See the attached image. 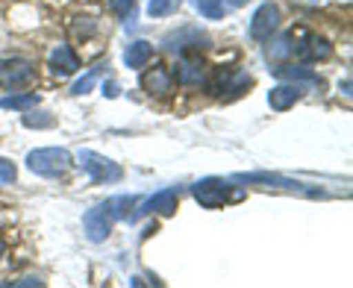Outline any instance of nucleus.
Segmentation results:
<instances>
[{"instance_id": "obj_3", "label": "nucleus", "mask_w": 353, "mask_h": 288, "mask_svg": "<svg viewBox=\"0 0 353 288\" xmlns=\"http://www.w3.org/2000/svg\"><path fill=\"white\" fill-rule=\"evenodd\" d=\"M192 194H194V200L201 203L203 209H218V206H224L230 200H239V197H241V192H233V185L224 183V180H218V176L197 180L192 185Z\"/></svg>"}, {"instance_id": "obj_2", "label": "nucleus", "mask_w": 353, "mask_h": 288, "mask_svg": "<svg viewBox=\"0 0 353 288\" xmlns=\"http://www.w3.org/2000/svg\"><path fill=\"white\" fill-rule=\"evenodd\" d=\"M27 168L39 176H59L71 168V153L65 147H39L27 156Z\"/></svg>"}, {"instance_id": "obj_6", "label": "nucleus", "mask_w": 353, "mask_h": 288, "mask_svg": "<svg viewBox=\"0 0 353 288\" xmlns=\"http://www.w3.org/2000/svg\"><path fill=\"white\" fill-rule=\"evenodd\" d=\"M280 27V9L277 3H262L256 12H253V21H250V39L253 41H265V39H271V32Z\"/></svg>"}, {"instance_id": "obj_5", "label": "nucleus", "mask_w": 353, "mask_h": 288, "mask_svg": "<svg viewBox=\"0 0 353 288\" xmlns=\"http://www.w3.org/2000/svg\"><path fill=\"white\" fill-rule=\"evenodd\" d=\"M36 80V65L30 59H0V85L3 88H21V85H30Z\"/></svg>"}, {"instance_id": "obj_4", "label": "nucleus", "mask_w": 353, "mask_h": 288, "mask_svg": "<svg viewBox=\"0 0 353 288\" xmlns=\"http://www.w3.org/2000/svg\"><path fill=\"white\" fill-rule=\"evenodd\" d=\"M77 162H80V168L88 174V180L92 183H118L121 176H124V171H121V165L101 156V153L94 150H80V156H77Z\"/></svg>"}, {"instance_id": "obj_26", "label": "nucleus", "mask_w": 353, "mask_h": 288, "mask_svg": "<svg viewBox=\"0 0 353 288\" xmlns=\"http://www.w3.org/2000/svg\"><path fill=\"white\" fill-rule=\"evenodd\" d=\"M103 94L106 97H118V83H112V80L103 83Z\"/></svg>"}, {"instance_id": "obj_20", "label": "nucleus", "mask_w": 353, "mask_h": 288, "mask_svg": "<svg viewBox=\"0 0 353 288\" xmlns=\"http://www.w3.org/2000/svg\"><path fill=\"white\" fill-rule=\"evenodd\" d=\"M176 9V0H150L148 3V15L150 18H162V15H168Z\"/></svg>"}, {"instance_id": "obj_1", "label": "nucleus", "mask_w": 353, "mask_h": 288, "mask_svg": "<svg viewBox=\"0 0 353 288\" xmlns=\"http://www.w3.org/2000/svg\"><path fill=\"white\" fill-rule=\"evenodd\" d=\"M118 218H124V215H121V200H118V197H115V200H106V203L92 206V209H88V212L83 215L85 238H88V241H94V245L106 241Z\"/></svg>"}, {"instance_id": "obj_19", "label": "nucleus", "mask_w": 353, "mask_h": 288, "mask_svg": "<svg viewBox=\"0 0 353 288\" xmlns=\"http://www.w3.org/2000/svg\"><path fill=\"white\" fill-rule=\"evenodd\" d=\"M333 56V48H330L327 39H318V36H309V48H306V62H315V59H330Z\"/></svg>"}, {"instance_id": "obj_29", "label": "nucleus", "mask_w": 353, "mask_h": 288, "mask_svg": "<svg viewBox=\"0 0 353 288\" xmlns=\"http://www.w3.org/2000/svg\"><path fill=\"white\" fill-rule=\"evenodd\" d=\"M241 3H245V0H233V6H241Z\"/></svg>"}, {"instance_id": "obj_17", "label": "nucleus", "mask_w": 353, "mask_h": 288, "mask_svg": "<svg viewBox=\"0 0 353 288\" xmlns=\"http://www.w3.org/2000/svg\"><path fill=\"white\" fill-rule=\"evenodd\" d=\"M194 6H197V12H201L203 18H209V21H218V18H224L230 12V6L224 3V0H194Z\"/></svg>"}, {"instance_id": "obj_7", "label": "nucleus", "mask_w": 353, "mask_h": 288, "mask_svg": "<svg viewBox=\"0 0 353 288\" xmlns=\"http://www.w3.org/2000/svg\"><path fill=\"white\" fill-rule=\"evenodd\" d=\"M176 206H180V192L176 188H162V192H157L150 197V200L139 209V215H145V212H153V215H162V218H168L176 212Z\"/></svg>"}, {"instance_id": "obj_9", "label": "nucleus", "mask_w": 353, "mask_h": 288, "mask_svg": "<svg viewBox=\"0 0 353 288\" xmlns=\"http://www.w3.org/2000/svg\"><path fill=\"white\" fill-rule=\"evenodd\" d=\"M239 180H245V183H265V185H274V188H285V192H303V194H321V192H315V188H303L301 183H294V180H285V176H277V174H241Z\"/></svg>"}, {"instance_id": "obj_25", "label": "nucleus", "mask_w": 353, "mask_h": 288, "mask_svg": "<svg viewBox=\"0 0 353 288\" xmlns=\"http://www.w3.org/2000/svg\"><path fill=\"white\" fill-rule=\"evenodd\" d=\"M74 32H77V36H92V32H94V21L92 18H77Z\"/></svg>"}, {"instance_id": "obj_13", "label": "nucleus", "mask_w": 353, "mask_h": 288, "mask_svg": "<svg viewBox=\"0 0 353 288\" xmlns=\"http://www.w3.org/2000/svg\"><path fill=\"white\" fill-rule=\"evenodd\" d=\"M274 76H280L285 83H315L318 76L312 68H306V65H277V68H271Z\"/></svg>"}, {"instance_id": "obj_8", "label": "nucleus", "mask_w": 353, "mask_h": 288, "mask_svg": "<svg viewBox=\"0 0 353 288\" xmlns=\"http://www.w3.org/2000/svg\"><path fill=\"white\" fill-rule=\"evenodd\" d=\"M141 88H145L148 94H159V97H165V94H171L174 92V76L162 68V65H157L153 71H148L145 76H141Z\"/></svg>"}, {"instance_id": "obj_22", "label": "nucleus", "mask_w": 353, "mask_h": 288, "mask_svg": "<svg viewBox=\"0 0 353 288\" xmlns=\"http://www.w3.org/2000/svg\"><path fill=\"white\" fill-rule=\"evenodd\" d=\"M15 176H18V171H15V165H12V162H9V159H0V188L12 185V183H15Z\"/></svg>"}, {"instance_id": "obj_21", "label": "nucleus", "mask_w": 353, "mask_h": 288, "mask_svg": "<svg viewBox=\"0 0 353 288\" xmlns=\"http://www.w3.org/2000/svg\"><path fill=\"white\" fill-rule=\"evenodd\" d=\"M24 127H53V118H48V112H30L27 109V115H24Z\"/></svg>"}, {"instance_id": "obj_27", "label": "nucleus", "mask_w": 353, "mask_h": 288, "mask_svg": "<svg viewBox=\"0 0 353 288\" xmlns=\"http://www.w3.org/2000/svg\"><path fill=\"white\" fill-rule=\"evenodd\" d=\"M15 288L18 285H41V280H36V276H24V280H18V282H12Z\"/></svg>"}, {"instance_id": "obj_28", "label": "nucleus", "mask_w": 353, "mask_h": 288, "mask_svg": "<svg viewBox=\"0 0 353 288\" xmlns=\"http://www.w3.org/2000/svg\"><path fill=\"white\" fill-rule=\"evenodd\" d=\"M3 253H6V245H3V241H0V259H3Z\"/></svg>"}, {"instance_id": "obj_10", "label": "nucleus", "mask_w": 353, "mask_h": 288, "mask_svg": "<svg viewBox=\"0 0 353 288\" xmlns=\"http://www.w3.org/2000/svg\"><path fill=\"white\" fill-rule=\"evenodd\" d=\"M176 80H180V85H201V83H206V65L197 56H189V53H185V59L180 62V68H176Z\"/></svg>"}, {"instance_id": "obj_14", "label": "nucleus", "mask_w": 353, "mask_h": 288, "mask_svg": "<svg viewBox=\"0 0 353 288\" xmlns=\"http://www.w3.org/2000/svg\"><path fill=\"white\" fill-rule=\"evenodd\" d=\"M153 56V44L150 41H132L130 48L124 50V62H127V68H141V65H148Z\"/></svg>"}, {"instance_id": "obj_11", "label": "nucleus", "mask_w": 353, "mask_h": 288, "mask_svg": "<svg viewBox=\"0 0 353 288\" xmlns=\"http://www.w3.org/2000/svg\"><path fill=\"white\" fill-rule=\"evenodd\" d=\"M77 68H80V59H77V53L68 48V44H59V48L50 53V71L57 76H68Z\"/></svg>"}, {"instance_id": "obj_15", "label": "nucleus", "mask_w": 353, "mask_h": 288, "mask_svg": "<svg viewBox=\"0 0 353 288\" xmlns=\"http://www.w3.org/2000/svg\"><path fill=\"white\" fill-rule=\"evenodd\" d=\"M41 97L36 92H24V94H9V97H0V109H15V112H27V109L39 106Z\"/></svg>"}, {"instance_id": "obj_18", "label": "nucleus", "mask_w": 353, "mask_h": 288, "mask_svg": "<svg viewBox=\"0 0 353 288\" xmlns=\"http://www.w3.org/2000/svg\"><path fill=\"white\" fill-rule=\"evenodd\" d=\"M106 68H109V65H103V62H97L94 68H88V74H85V76H80V80L74 83L71 94H88V92H92V85L97 83V76H101Z\"/></svg>"}, {"instance_id": "obj_24", "label": "nucleus", "mask_w": 353, "mask_h": 288, "mask_svg": "<svg viewBox=\"0 0 353 288\" xmlns=\"http://www.w3.org/2000/svg\"><path fill=\"white\" fill-rule=\"evenodd\" d=\"M109 6L118 18H132V12H136V0H112Z\"/></svg>"}, {"instance_id": "obj_16", "label": "nucleus", "mask_w": 353, "mask_h": 288, "mask_svg": "<svg viewBox=\"0 0 353 288\" xmlns=\"http://www.w3.org/2000/svg\"><path fill=\"white\" fill-rule=\"evenodd\" d=\"M250 83H253V76L248 74V71H230L227 74V80H224V85H221V94H241V92H248L250 88Z\"/></svg>"}, {"instance_id": "obj_12", "label": "nucleus", "mask_w": 353, "mask_h": 288, "mask_svg": "<svg viewBox=\"0 0 353 288\" xmlns=\"http://www.w3.org/2000/svg\"><path fill=\"white\" fill-rule=\"evenodd\" d=\"M297 101H301V85H294V83H283L268 92V103H271V109H277V112H285V109L294 106Z\"/></svg>"}, {"instance_id": "obj_23", "label": "nucleus", "mask_w": 353, "mask_h": 288, "mask_svg": "<svg viewBox=\"0 0 353 288\" xmlns=\"http://www.w3.org/2000/svg\"><path fill=\"white\" fill-rule=\"evenodd\" d=\"M289 53H292V41H289V36L277 39V41H274V48H268V56H271V59H283V56H289Z\"/></svg>"}]
</instances>
